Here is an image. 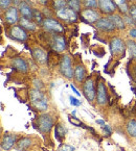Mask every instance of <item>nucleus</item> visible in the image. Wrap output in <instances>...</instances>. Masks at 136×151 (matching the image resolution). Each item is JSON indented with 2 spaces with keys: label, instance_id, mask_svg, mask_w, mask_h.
Masks as SVG:
<instances>
[{
  "label": "nucleus",
  "instance_id": "obj_1",
  "mask_svg": "<svg viewBox=\"0 0 136 151\" xmlns=\"http://www.w3.org/2000/svg\"><path fill=\"white\" fill-rule=\"evenodd\" d=\"M29 99L33 106L36 107L38 111H46L48 107V101L47 97L38 89H33L29 91Z\"/></svg>",
  "mask_w": 136,
  "mask_h": 151
},
{
  "label": "nucleus",
  "instance_id": "obj_2",
  "mask_svg": "<svg viewBox=\"0 0 136 151\" xmlns=\"http://www.w3.org/2000/svg\"><path fill=\"white\" fill-rule=\"evenodd\" d=\"M59 71L67 79H72L74 76V68L72 67V60L70 55H62L59 63Z\"/></svg>",
  "mask_w": 136,
  "mask_h": 151
},
{
  "label": "nucleus",
  "instance_id": "obj_3",
  "mask_svg": "<svg viewBox=\"0 0 136 151\" xmlns=\"http://www.w3.org/2000/svg\"><path fill=\"white\" fill-rule=\"evenodd\" d=\"M42 27L46 32L52 35H63L65 27L60 21L52 18H45L42 23Z\"/></svg>",
  "mask_w": 136,
  "mask_h": 151
},
{
  "label": "nucleus",
  "instance_id": "obj_4",
  "mask_svg": "<svg viewBox=\"0 0 136 151\" xmlns=\"http://www.w3.org/2000/svg\"><path fill=\"white\" fill-rule=\"evenodd\" d=\"M109 47L111 54L113 56H115V58H124L126 49H127V45L123 41V39L118 38V37L112 38L109 43Z\"/></svg>",
  "mask_w": 136,
  "mask_h": 151
},
{
  "label": "nucleus",
  "instance_id": "obj_5",
  "mask_svg": "<svg viewBox=\"0 0 136 151\" xmlns=\"http://www.w3.org/2000/svg\"><path fill=\"white\" fill-rule=\"evenodd\" d=\"M49 44L57 53H62L67 49V40L63 35H52Z\"/></svg>",
  "mask_w": 136,
  "mask_h": 151
},
{
  "label": "nucleus",
  "instance_id": "obj_6",
  "mask_svg": "<svg viewBox=\"0 0 136 151\" xmlns=\"http://www.w3.org/2000/svg\"><path fill=\"white\" fill-rule=\"evenodd\" d=\"M9 37L14 41L23 43L28 39L27 30H25L21 25H12L9 29Z\"/></svg>",
  "mask_w": 136,
  "mask_h": 151
},
{
  "label": "nucleus",
  "instance_id": "obj_7",
  "mask_svg": "<svg viewBox=\"0 0 136 151\" xmlns=\"http://www.w3.org/2000/svg\"><path fill=\"white\" fill-rule=\"evenodd\" d=\"M83 94L89 102H93V100L96 97L95 83L92 77H87L86 80L83 82Z\"/></svg>",
  "mask_w": 136,
  "mask_h": 151
},
{
  "label": "nucleus",
  "instance_id": "obj_8",
  "mask_svg": "<svg viewBox=\"0 0 136 151\" xmlns=\"http://www.w3.org/2000/svg\"><path fill=\"white\" fill-rule=\"evenodd\" d=\"M3 20L7 25H16L20 20V13L17 6H9L7 9L3 12Z\"/></svg>",
  "mask_w": 136,
  "mask_h": 151
},
{
  "label": "nucleus",
  "instance_id": "obj_9",
  "mask_svg": "<svg viewBox=\"0 0 136 151\" xmlns=\"http://www.w3.org/2000/svg\"><path fill=\"white\" fill-rule=\"evenodd\" d=\"M56 16L61 21H64L66 23H76L78 21V13L68 6L60 11H57Z\"/></svg>",
  "mask_w": 136,
  "mask_h": 151
},
{
  "label": "nucleus",
  "instance_id": "obj_10",
  "mask_svg": "<svg viewBox=\"0 0 136 151\" xmlns=\"http://www.w3.org/2000/svg\"><path fill=\"white\" fill-rule=\"evenodd\" d=\"M98 1V12L103 15H112L117 11V5L114 0H97Z\"/></svg>",
  "mask_w": 136,
  "mask_h": 151
},
{
  "label": "nucleus",
  "instance_id": "obj_11",
  "mask_svg": "<svg viewBox=\"0 0 136 151\" xmlns=\"http://www.w3.org/2000/svg\"><path fill=\"white\" fill-rule=\"evenodd\" d=\"M81 18L87 23H91V24H95L102 17H100V13L95 11L94 9H83L81 12Z\"/></svg>",
  "mask_w": 136,
  "mask_h": 151
},
{
  "label": "nucleus",
  "instance_id": "obj_12",
  "mask_svg": "<svg viewBox=\"0 0 136 151\" xmlns=\"http://www.w3.org/2000/svg\"><path fill=\"white\" fill-rule=\"evenodd\" d=\"M94 26H95L98 30L103 31V32H113V31L116 30L115 25L113 24V22H112L108 17H102V18L94 24Z\"/></svg>",
  "mask_w": 136,
  "mask_h": 151
},
{
  "label": "nucleus",
  "instance_id": "obj_13",
  "mask_svg": "<svg viewBox=\"0 0 136 151\" xmlns=\"http://www.w3.org/2000/svg\"><path fill=\"white\" fill-rule=\"evenodd\" d=\"M38 126L39 129L41 130V132H49L50 129L54 126V121H52V118L47 114H44V115H41L38 119Z\"/></svg>",
  "mask_w": 136,
  "mask_h": 151
},
{
  "label": "nucleus",
  "instance_id": "obj_14",
  "mask_svg": "<svg viewBox=\"0 0 136 151\" xmlns=\"http://www.w3.org/2000/svg\"><path fill=\"white\" fill-rule=\"evenodd\" d=\"M96 100L97 103L100 105H104L108 102V90L105 82H97V91H96Z\"/></svg>",
  "mask_w": 136,
  "mask_h": 151
},
{
  "label": "nucleus",
  "instance_id": "obj_15",
  "mask_svg": "<svg viewBox=\"0 0 136 151\" xmlns=\"http://www.w3.org/2000/svg\"><path fill=\"white\" fill-rule=\"evenodd\" d=\"M31 55H33V60L40 65H45L46 63H48V54H46L44 49L40 48V47L33 48L31 51Z\"/></svg>",
  "mask_w": 136,
  "mask_h": 151
},
{
  "label": "nucleus",
  "instance_id": "obj_16",
  "mask_svg": "<svg viewBox=\"0 0 136 151\" xmlns=\"http://www.w3.org/2000/svg\"><path fill=\"white\" fill-rule=\"evenodd\" d=\"M87 71H86V68L83 64H76L74 66V80H76L78 83H83V82L86 80L87 78Z\"/></svg>",
  "mask_w": 136,
  "mask_h": 151
},
{
  "label": "nucleus",
  "instance_id": "obj_17",
  "mask_svg": "<svg viewBox=\"0 0 136 151\" xmlns=\"http://www.w3.org/2000/svg\"><path fill=\"white\" fill-rule=\"evenodd\" d=\"M18 9L21 17L28 19V20H33V9H31V5L26 1L23 0L22 2L18 5Z\"/></svg>",
  "mask_w": 136,
  "mask_h": 151
},
{
  "label": "nucleus",
  "instance_id": "obj_18",
  "mask_svg": "<svg viewBox=\"0 0 136 151\" xmlns=\"http://www.w3.org/2000/svg\"><path fill=\"white\" fill-rule=\"evenodd\" d=\"M12 67L14 69L17 70L22 73H26L28 71V64L27 62L22 58H16L12 60Z\"/></svg>",
  "mask_w": 136,
  "mask_h": 151
},
{
  "label": "nucleus",
  "instance_id": "obj_19",
  "mask_svg": "<svg viewBox=\"0 0 136 151\" xmlns=\"http://www.w3.org/2000/svg\"><path fill=\"white\" fill-rule=\"evenodd\" d=\"M108 18L113 22L116 29H118V30H124V29L126 28L125 19H124L119 14H112V15L108 16Z\"/></svg>",
  "mask_w": 136,
  "mask_h": 151
},
{
  "label": "nucleus",
  "instance_id": "obj_20",
  "mask_svg": "<svg viewBox=\"0 0 136 151\" xmlns=\"http://www.w3.org/2000/svg\"><path fill=\"white\" fill-rule=\"evenodd\" d=\"M16 143V136L15 134H5L3 136L1 141V148L3 150H9L14 144Z\"/></svg>",
  "mask_w": 136,
  "mask_h": 151
},
{
  "label": "nucleus",
  "instance_id": "obj_21",
  "mask_svg": "<svg viewBox=\"0 0 136 151\" xmlns=\"http://www.w3.org/2000/svg\"><path fill=\"white\" fill-rule=\"evenodd\" d=\"M19 25H21L25 30L28 31H35L37 29L36 22H33V20H28L26 18H23V17H21L20 20H19Z\"/></svg>",
  "mask_w": 136,
  "mask_h": 151
},
{
  "label": "nucleus",
  "instance_id": "obj_22",
  "mask_svg": "<svg viewBox=\"0 0 136 151\" xmlns=\"http://www.w3.org/2000/svg\"><path fill=\"white\" fill-rule=\"evenodd\" d=\"M126 45H127V49L129 51L130 58L132 60H136V42L134 40H128L126 42Z\"/></svg>",
  "mask_w": 136,
  "mask_h": 151
},
{
  "label": "nucleus",
  "instance_id": "obj_23",
  "mask_svg": "<svg viewBox=\"0 0 136 151\" xmlns=\"http://www.w3.org/2000/svg\"><path fill=\"white\" fill-rule=\"evenodd\" d=\"M115 4L117 5V9H119L121 14L126 15V14L129 13V9L130 6L128 5V1L127 0H114Z\"/></svg>",
  "mask_w": 136,
  "mask_h": 151
},
{
  "label": "nucleus",
  "instance_id": "obj_24",
  "mask_svg": "<svg viewBox=\"0 0 136 151\" xmlns=\"http://www.w3.org/2000/svg\"><path fill=\"white\" fill-rule=\"evenodd\" d=\"M126 130L129 136L136 138V120H130L126 125Z\"/></svg>",
  "mask_w": 136,
  "mask_h": 151
},
{
  "label": "nucleus",
  "instance_id": "obj_25",
  "mask_svg": "<svg viewBox=\"0 0 136 151\" xmlns=\"http://www.w3.org/2000/svg\"><path fill=\"white\" fill-rule=\"evenodd\" d=\"M82 0H68V7L73 9L76 13L82 12Z\"/></svg>",
  "mask_w": 136,
  "mask_h": 151
},
{
  "label": "nucleus",
  "instance_id": "obj_26",
  "mask_svg": "<svg viewBox=\"0 0 136 151\" xmlns=\"http://www.w3.org/2000/svg\"><path fill=\"white\" fill-rule=\"evenodd\" d=\"M31 144V141L29 138H22L18 143H17V149L19 151H23L26 148H28Z\"/></svg>",
  "mask_w": 136,
  "mask_h": 151
},
{
  "label": "nucleus",
  "instance_id": "obj_27",
  "mask_svg": "<svg viewBox=\"0 0 136 151\" xmlns=\"http://www.w3.org/2000/svg\"><path fill=\"white\" fill-rule=\"evenodd\" d=\"M67 6H68V1L66 0H54L52 1V7L56 12L65 9Z\"/></svg>",
  "mask_w": 136,
  "mask_h": 151
},
{
  "label": "nucleus",
  "instance_id": "obj_28",
  "mask_svg": "<svg viewBox=\"0 0 136 151\" xmlns=\"http://www.w3.org/2000/svg\"><path fill=\"white\" fill-rule=\"evenodd\" d=\"M82 4L84 9H97L98 1L97 0H82Z\"/></svg>",
  "mask_w": 136,
  "mask_h": 151
},
{
  "label": "nucleus",
  "instance_id": "obj_29",
  "mask_svg": "<svg viewBox=\"0 0 136 151\" xmlns=\"http://www.w3.org/2000/svg\"><path fill=\"white\" fill-rule=\"evenodd\" d=\"M65 134H66V130H65L64 127L62 125H57L56 129H55V136H56V138L59 141H62V139L65 137Z\"/></svg>",
  "mask_w": 136,
  "mask_h": 151
},
{
  "label": "nucleus",
  "instance_id": "obj_30",
  "mask_svg": "<svg viewBox=\"0 0 136 151\" xmlns=\"http://www.w3.org/2000/svg\"><path fill=\"white\" fill-rule=\"evenodd\" d=\"M37 24H42L44 19H43V15L39 9H33V19Z\"/></svg>",
  "mask_w": 136,
  "mask_h": 151
},
{
  "label": "nucleus",
  "instance_id": "obj_31",
  "mask_svg": "<svg viewBox=\"0 0 136 151\" xmlns=\"http://www.w3.org/2000/svg\"><path fill=\"white\" fill-rule=\"evenodd\" d=\"M12 3H13V0H0V9H1V11L4 12L9 6H12Z\"/></svg>",
  "mask_w": 136,
  "mask_h": 151
},
{
  "label": "nucleus",
  "instance_id": "obj_32",
  "mask_svg": "<svg viewBox=\"0 0 136 151\" xmlns=\"http://www.w3.org/2000/svg\"><path fill=\"white\" fill-rule=\"evenodd\" d=\"M129 15H130V17L134 20V22L136 23V4H133L130 6Z\"/></svg>",
  "mask_w": 136,
  "mask_h": 151
},
{
  "label": "nucleus",
  "instance_id": "obj_33",
  "mask_svg": "<svg viewBox=\"0 0 136 151\" xmlns=\"http://www.w3.org/2000/svg\"><path fill=\"white\" fill-rule=\"evenodd\" d=\"M59 151H74V147L70 146V145H62Z\"/></svg>",
  "mask_w": 136,
  "mask_h": 151
},
{
  "label": "nucleus",
  "instance_id": "obj_34",
  "mask_svg": "<svg viewBox=\"0 0 136 151\" xmlns=\"http://www.w3.org/2000/svg\"><path fill=\"white\" fill-rule=\"evenodd\" d=\"M69 122L72 123L73 125H76V126H81V125H82L81 121H79L76 117H71V116H69Z\"/></svg>",
  "mask_w": 136,
  "mask_h": 151
},
{
  "label": "nucleus",
  "instance_id": "obj_35",
  "mask_svg": "<svg viewBox=\"0 0 136 151\" xmlns=\"http://www.w3.org/2000/svg\"><path fill=\"white\" fill-rule=\"evenodd\" d=\"M69 100H70V104L71 105H74V106H80L81 105V101H79L76 98L72 97V96L69 97Z\"/></svg>",
  "mask_w": 136,
  "mask_h": 151
},
{
  "label": "nucleus",
  "instance_id": "obj_36",
  "mask_svg": "<svg viewBox=\"0 0 136 151\" xmlns=\"http://www.w3.org/2000/svg\"><path fill=\"white\" fill-rule=\"evenodd\" d=\"M33 85H35V87H36L38 90H40V89H42V88H43L42 82H41L40 80H38V79L33 80Z\"/></svg>",
  "mask_w": 136,
  "mask_h": 151
},
{
  "label": "nucleus",
  "instance_id": "obj_37",
  "mask_svg": "<svg viewBox=\"0 0 136 151\" xmlns=\"http://www.w3.org/2000/svg\"><path fill=\"white\" fill-rule=\"evenodd\" d=\"M129 35L131 38L136 39V28H131L129 30Z\"/></svg>",
  "mask_w": 136,
  "mask_h": 151
},
{
  "label": "nucleus",
  "instance_id": "obj_38",
  "mask_svg": "<svg viewBox=\"0 0 136 151\" xmlns=\"http://www.w3.org/2000/svg\"><path fill=\"white\" fill-rule=\"evenodd\" d=\"M103 129H104V131H105V132L107 133V136H110V134L112 133V131H111V129H110V127L107 126V125H104Z\"/></svg>",
  "mask_w": 136,
  "mask_h": 151
},
{
  "label": "nucleus",
  "instance_id": "obj_39",
  "mask_svg": "<svg viewBox=\"0 0 136 151\" xmlns=\"http://www.w3.org/2000/svg\"><path fill=\"white\" fill-rule=\"evenodd\" d=\"M70 88H71V90L74 92V93L76 94V95H78V96H81V93H79V91L76 89V88H74V86H73V85H70Z\"/></svg>",
  "mask_w": 136,
  "mask_h": 151
},
{
  "label": "nucleus",
  "instance_id": "obj_40",
  "mask_svg": "<svg viewBox=\"0 0 136 151\" xmlns=\"http://www.w3.org/2000/svg\"><path fill=\"white\" fill-rule=\"evenodd\" d=\"M22 1H23V0H13V3L15 5H19L21 2H22Z\"/></svg>",
  "mask_w": 136,
  "mask_h": 151
},
{
  "label": "nucleus",
  "instance_id": "obj_41",
  "mask_svg": "<svg viewBox=\"0 0 136 151\" xmlns=\"http://www.w3.org/2000/svg\"><path fill=\"white\" fill-rule=\"evenodd\" d=\"M133 75H134V77H135V79H136V65H134V66H133Z\"/></svg>",
  "mask_w": 136,
  "mask_h": 151
},
{
  "label": "nucleus",
  "instance_id": "obj_42",
  "mask_svg": "<svg viewBox=\"0 0 136 151\" xmlns=\"http://www.w3.org/2000/svg\"><path fill=\"white\" fill-rule=\"evenodd\" d=\"M96 122H97V124L103 125V126H104V125H105V122H104L103 120H97V121H96Z\"/></svg>",
  "mask_w": 136,
  "mask_h": 151
},
{
  "label": "nucleus",
  "instance_id": "obj_43",
  "mask_svg": "<svg viewBox=\"0 0 136 151\" xmlns=\"http://www.w3.org/2000/svg\"><path fill=\"white\" fill-rule=\"evenodd\" d=\"M41 1V3H42V4H46L47 2H48V0H40Z\"/></svg>",
  "mask_w": 136,
  "mask_h": 151
}]
</instances>
